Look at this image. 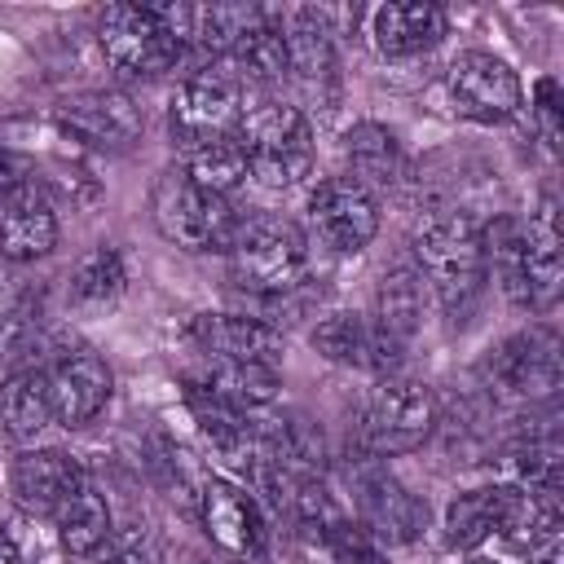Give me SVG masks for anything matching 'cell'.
<instances>
[{"label":"cell","mask_w":564,"mask_h":564,"mask_svg":"<svg viewBox=\"0 0 564 564\" xmlns=\"http://www.w3.org/2000/svg\"><path fill=\"white\" fill-rule=\"evenodd\" d=\"M57 247V216L35 185H18L0 198V256L22 264Z\"/></svg>","instance_id":"17"},{"label":"cell","mask_w":564,"mask_h":564,"mask_svg":"<svg viewBox=\"0 0 564 564\" xmlns=\"http://www.w3.org/2000/svg\"><path fill=\"white\" fill-rule=\"evenodd\" d=\"M194 388L212 392L216 401L234 405V410H264L278 397V366H251V361H212L189 379Z\"/></svg>","instance_id":"22"},{"label":"cell","mask_w":564,"mask_h":564,"mask_svg":"<svg viewBox=\"0 0 564 564\" xmlns=\"http://www.w3.org/2000/svg\"><path fill=\"white\" fill-rule=\"evenodd\" d=\"M516 502H520V485H480V489L458 494L445 507V546L449 551L485 546L494 533L507 529Z\"/></svg>","instance_id":"18"},{"label":"cell","mask_w":564,"mask_h":564,"mask_svg":"<svg viewBox=\"0 0 564 564\" xmlns=\"http://www.w3.org/2000/svg\"><path fill=\"white\" fill-rule=\"evenodd\" d=\"M234 137L247 154V176H256L264 189H291L313 167V128L295 106H256L242 115Z\"/></svg>","instance_id":"5"},{"label":"cell","mask_w":564,"mask_h":564,"mask_svg":"<svg viewBox=\"0 0 564 564\" xmlns=\"http://www.w3.org/2000/svg\"><path fill=\"white\" fill-rule=\"evenodd\" d=\"M229 62L238 66V79L256 84V88H273L291 75V62H286V40H282V26L273 18L256 22L229 53Z\"/></svg>","instance_id":"27"},{"label":"cell","mask_w":564,"mask_h":564,"mask_svg":"<svg viewBox=\"0 0 564 564\" xmlns=\"http://www.w3.org/2000/svg\"><path fill=\"white\" fill-rule=\"evenodd\" d=\"M344 150H348V163H352V181L357 185H366V181L388 185L401 172V145H397V137L383 123H357L344 137Z\"/></svg>","instance_id":"29"},{"label":"cell","mask_w":564,"mask_h":564,"mask_svg":"<svg viewBox=\"0 0 564 564\" xmlns=\"http://www.w3.org/2000/svg\"><path fill=\"white\" fill-rule=\"evenodd\" d=\"M533 119L542 128V141L555 150L560 145V84L555 79H538V88H533Z\"/></svg>","instance_id":"32"},{"label":"cell","mask_w":564,"mask_h":564,"mask_svg":"<svg viewBox=\"0 0 564 564\" xmlns=\"http://www.w3.org/2000/svg\"><path fill=\"white\" fill-rule=\"evenodd\" d=\"M313 348L339 366H357V370H375V375H392L397 361H401V348L397 339H388L375 322L357 317V313H330L317 330H313Z\"/></svg>","instance_id":"16"},{"label":"cell","mask_w":564,"mask_h":564,"mask_svg":"<svg viewBox=\"0 0 564 564\" xmlns=\"http://www.w3.org/2000/svg\"><path fill=\"white\" fill-rule=\"evenodd\" d=\"M485 264H494L502 291L520 308H546L560 295V212L555 198H542L529 220H494L480 229Z\"/></svg>","instance_id":"1"},{"label":"cell","mask_w":564,"mask_h":564,"mask_svg":"<svg viewBox=\"0 0 564 564\" xmlns=\"http://www.w3.org/2000/svg\"><path fill=\"white\" fill-rule=\"evenodd\" d=\"M489 375L498 379L502 392H516V397H546L560 388V344L551 330L533 326L516 339H507L494 361H489Z\"/></svg>","instance_id":"15"},{"label":"cell","mask_w":564,"mask_h":564,"mask_svg":"<svg viewBox=\"0 0 564 564\" xmlns=\"http://www.w3.org/2000/svg\"><path fill=\"white\" fill-rule=\"evenodd\" d=\"M0 564H18V546H13V538L0 529Z\"/></svg>","instance_id":"36"},{"label":"cell","mask_w":564,"mask_h":564,"mask_svg":"<svg viewBox=\"0 0 564 564\" xmlns=\"http://www.w3.org/2000/svg\"><path fill=\"white\" fill-rule=\"evenodd\" d=\"M150 216L159 225V234L185 251H212V247H229L238 220L229 212V198H216L207 189H198L185 167H167L154 189H150Z\"/></svg>","instance_id":"7"},{"label":"cell","mask_w":564,"mask_h":564,"mask_svg":"<svg viewBox=\"0 0 564 564\" xmlns=\"http://www.w3.org/2000/svg\"><path fill=\"white\" fill-rule=\"evenodd\" d=\"M185 335L212 361L278 366V352H282L278 326H269L264 317H251V313H198Z\"/></svg>","instance_id":"12"},{"label":"cell","mask_w":564,"mask_h":564,"mask_svg":"<svg viewBox=\"0 0 564 564\" xmlns=\"http://www.w3.org/2000/svg\"><path fill=\"white\" fill-rule=\"evenodd\" d=\"M93 564H145V555H141V546H132V542H119V546H106V551H97V560Z\"/></svg>","instance_id":"34"},{"label":"cell","mask_w":564,"mask_h":564,"mask_svg":"<svg viewBox=\"0 0 564 564\" xmlns=\"http://www.w3.org/2000/svg\"><path fill=\"white\" fill-rule=\"evenodd\" d=\"M471 564H489V560H471Z\"/></svg>","instance_id":"37"},{"label":"cell","mask_w":564,"mask_h":564,"mask_svg":"<svg viewBox=\"0 0 564 564\" xmlns=\"http://www.w3.org/2000/svg\"><path fill=\"white\" fill-rule=\"evenodd\" d=\"M22 176H26V172H22V163H18L13 154H0V198H4L9 189H18V185H22Z\"/></svg>","instance_id":"35"},{"label":"cell","mask_w":564,"mask_h":564,"mask_svg":"<svg viewBox=\"0 0 564 564\" xmlns=\"http://www.w3.org/2000/svg\"><path fill=\"white\" fill-rule=\"evenodd\" d=\"M282 26V40H286V62L300 79L317 84V79H330L335 70V44H330V26H326V13L317 9H295Z\"/></svg>","instance_id":"25"},{"label":"cell","mask_w":564,"mask_h":564,"mask_svg":"<svg viewBox=\"0 0 564 564\" xmlns=\"http://www.w3.org/2000/svg\"><path fill=\"white\" fill-rule=\"evenodd\" d=\"M189 22V4H110L97 22V44L119 75L154 79L181 62Z\"/></svg>","instance_id":"2"},{"label":"cell","mask_w":564,"mask_h":564,"mask_svg":"<svg viewBox=\"0 0 564 564\" xmlns=\"http://www.w3.org/2000/svg\"><path fill=\"white\" fill-rule=\"evenodd\" d=\"M419 313H423V278H419V269L405 260V264L388 269L383 282H379V295H375V326H379L388 339L405 344V339L414 335V326H419Z\"/></svg>","instance_id":"26"},{"label":"cell","mask_w":564,"mask_h":564,"mask_svg":"<svg viewBox=\"0 0 564 564\" xmlns=\"http://www.w3.org/2000/svg\"><path fill=\"white\" fill-rule=\"evenodd\" d=\"M410 264L419 269V278L432 286L436 304L454 317H463L471 308V300L485 286V242H480V225L463 212H441L432 220L419 225L414 242H410Z\"/></svg>","instance_id":"3"},{"label":"cell","mask_w":564,"mask_h":564,"mask_svg":"<svg viewBox=\"0 0 564 564\" xmlns=\"http://www.w3.org/2000/svg\"><path fill=\"white\" fill-rule=\"evenodd\" d=\"M194 498H198L203 533L225 560H234V564H260L264 560L269 529H264V516H260L256 498L242 485H234L225 476H207Z\"/></svg>","instance_id":"8"},{"label":"cell","mask_w":564,"mask_h":564,"mask_svg":"<svg viewBox=\"0 0 564 564\" xmlns=\"http://www.w3.org/2000/svg\"><path fill=\"white\" fill-rule=\"evenodd\" d=\"M441 419V401L427 383L419 379H397L388 375L361 405V423H357V436L370 454L379 458H392V454H410L419 449L432 427Z\"/></svg>","instance_id":"6"},{"label":"cell","mask_w":564,"mask_h":564,"mask_svg":"<svg viewBox=\"0 0 564 564\" xmlns=\"http://www.w3.org/2000/svg\"><path fill=\"white\" fill-rule=\"evenodd\" d=\"M53 520H57L62 551L75 555V560H93V555L110 542V507H106V498H101L93 485L75 489V494L53 511Z\"/></svg>","instance_id":"23"},{"label":"cell","mask_w":564,"mask_h":564,"mask_svg":"<svg viewBox=\"0 0 564 564\" xmlns=\"http://www.w3.org/2000/svg\"><path fill=\"white\" fill-rule=\"evenodd\" d=\"M22 335H26V295L0 291V357H9Z\"/></svg>","instance_id":"33"},{"label":"cell","mask_w":564,"mask_h":564,"mask_svg":"<svg viewBox=\"0 0 564 564\" xmlns=\"http://www.w3.org/2000/svg\"><path fill=\"white\" fill-rule=\"evenodd\" d=\"M423 502L414 494H405L401 480H392L388 471H370L361 476V529L375 542H410L423 524Z\"/></svg>","instance_id":"21"},{"label":"cell","mask_w":564,"mask_h":564,"mask_svg":"<svg viewBox=\"0 0 564 564\" xmlns=\"http://www.w3.org/2000/svg\"><path fill=\"white\" fill-rule=\"evenodd\" d=\"M62 123L88 141V145H101V150H123L137 141L141 132V110L132 106V97L123 93H84V97H70L62 106Z\"/></svg>","instance_id":"20"},{"label":"cell","mask_w":564,"mask_h":564,"mask_svg":"<svg viewBox=\"0 0 564 564\" xmlns=\"http://www.w3.org/2000/svg\"><path fill=\"white\" fill-rule=\"evenodd\" d=\"M0 423L13 441H31L53 423V401H48V375L44 370H18L0 383Z\"/></svg>","instance_id":"24"},{"label":"cell","mask_w":564,"mask_h":564,"mask_svg":"<svg viewBox=\"0 0 564 564\" xmlns=\"http://www.w3.org/2000/svg\"><path fill=\"white\" fill-rule=\"evenodd\" d=\"M84 485V467L66 449H22L9 467V494L31 516H53Z\"/></svg>","instance_id":"13"},{"label":"cell","mask_w":564,"mask_h":564,"mask_svg":"<svg viewBox=\"0 0 564 564\" xmlns=\"http://www.w3.org/2000/svg\"><path fill=\"white\" fill-rule=\"evenodd\" d=\"M185 176L216 194V198H229L242 181H247V154L238 145V137H225V141H212L203 150H189V163H185Z\"/></svg>","instance_id":"30"},{"label":"cell","mask_w":564,"mask_h":564,"mask_svg":"<svg viewBox=\"0 0 564 564\" xmlns=\"http://www.w3.org/2000/svg\"><path fill=\"white\" fill-rule=\"evenodd\" d=\"M48 401H53V423L62 427H84L101 414L110 401V366L93 352H66L48 370Z\"/></svg>","instance_id":"14"},{"label":"cell","mask_w":564,"mask_h":564,"mask_svg":"<svg viewBox=\"0 0 564 564\" xmlns=\"http://www.w3.org/2000/svg\"><path fill=\"white\" fill-rule=\"evenodd\" d=\"M242 88L238 79L229 75H216V70H198L189 75L176 93H172V137L185 145V150H203L212 141H225L238 132L242 123Z\"/></svg>","instance_id":"9"},{"label":"cell","mask_w":564,"mask_h":564,"mask_svg":"<svg viewBox=\"0 0 564 564\" xmlns=\"http://www.w3.org/2000/svg\"><path fill=\"white\" fill-rule=\"evenodd\" d=\"M445 88H449V101L463 119H476V123H507L520 101H524V88H520V75L494 57V53H458L445 70Z\"/></svg>","instance_id":"11"},{"label":"cell","mask_w":564,"mask_h":564,"mask_svg":"<svg viewBox=\"0 0 564 564\" xmlns=\"http://www.w3.org/2000/svg\"><path fill=\"white\" fill-rule=\"evenodd\" d=\"M269 13L256 9V4H207V9H194V22H189V44H198L203 53L212 57H229L234 44L256 26L264 22Z\"/></svg>","instance_id":"28"},{"label":"cell","mask_w":564,"mask_h":564,"mask_svg":"<svg viewBox=\"0 0 564 564\" xmlns=\"http://www.w3.org/2000/svg\"><path fill=\"white\" fill-rule=\"evenodd\" d=\"M123 282H128L123 256L115 247H97L70 273V295H75V304H110V300H119Z\"/></svg>","instance_id":"31"},{"label":"cell","mask_w":564,"mask_h":564,"mask_svg":"<svg viewBox=\"0 0 564 564\" xmlns=\"http://www.w3.org/2000/svg\"><path fill=\"white\" fill-rule=\"evenodd\" d=\"M449 18L432 0H392L370 13V40L383 57H414L432 44H441Z\"/></svg>","instance_id":"19"},{"label":"cell","mask_w":564,"mask_h":564,"mask_svg":"<svg viewBox=\"0 0 564 564\" xmlns=\"http://www.w3.org/2000/svg\"><path fill=\"white\" fill-rule=\"evenodd\" d=\"M229 278L238 291L256 300H282L304 282L308 242L282 216H247L229 238Z\"/></svg>","instance_id":"4"},{"label":"cell","mask_w":564,"mask_h":564,"mask_svg":"<svg viewBox=\"0 0 564 564\" xmlns=\"http://www.w3.org/2000/svg\"><path fill=\"white\" fill-rule=\"evenodd\" d=\"M308 225L335 256H357L379 234V203L352 176H326L308 194Z\"/></svg>","instance_id":"10"}]
</instances>
